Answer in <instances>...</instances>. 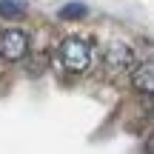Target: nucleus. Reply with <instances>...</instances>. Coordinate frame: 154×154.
Listing matches in <instances>:
<instances>
[{"instance_id": "obj_1", "label": "nucleus", "mask_w": 154, "mask_h": 154, "mask_svg": "<svg viewBox=\"0 0 154 154\" xmlns=\"http://www.w3.org/2000/svg\"><path fill=\"white\" fill-rule=\"evenodd\" d=\"M57 57H60L63 69L72 74H83L88 66H91V49H88L86 40L80 37H66L57 49Z\"/></svg>"}, {"instance_id": "obj_2", "label": "nucleus", "mask_w": 154, "mask_h": 154, "mask_svg": "<svg viewBox=\"0 0 154 154\" xmlns=\"http://www.w3.org/2000/svg\"><path fill=\"white\" fill-rule=\"evenodd\" d=\"M103 66L109 69V74H114V77L128 74L134 69V51L128 49L126 43L114 40V43H109L106 51H103Z\"/></svg>"}, {"instance_id": "obj_3", "label": "nucleus", "mask_w": 154, "mask_h": 154, "mask_svg": "<svg viewBox=\"0 0 154 154\" xmlns=\"http://www.w3.org/2000/svg\"><path fill=\"white\" fill-rule=\"evenodd\" d=\"M29 51V34L20 32V29H6L0 32V57L9 63H17L23 60Z\"/></svg>"}, {"instance_id": "obj_4", "label": "nucleus", "mask_w": 154, "mask_h": 154, "mask_svg": "<svg viewBox=\"0 0 154 154\" xmlns=\"http://www.w3.org/2000/svg\"><path fill=\"white\" fill-rule=\"evenodd\" d=\"M131 83H134V88H140L143 94H151L154 91V66H151V57H146L143 63H134Z\"/></svg>"}, {"instance_id": "obj_5", "label": "nucleus", "mask_w": 154, "mask_h": 154, "mask_svg": "<svg viewBox=\"0 0 154 154\" xmlns=\"http://www.w3.org/2000/svg\"><path fill=\"white\" fill-rule=\"evenodd\" d=\"M86 14H88L86 3H66V6H60V11H57L60 20H83Z\"/></svg>"}, {"instance_id": "obj_6", "label": "nucleus", "mask_w": 154, "mask_h": 154, "mask_svg": "<svg viewBox=\"0 0 154 154\" xmlns=\"http://www.w3.org/2000/svg\"><path fill=\"white\" fill-rule=\"evenodd\" d=\"M26 11V0H0V17L6 20H17Z\"/></svg>"}]
</instances>
